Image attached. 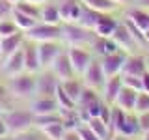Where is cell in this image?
<instances>
[{
    "label": "cell",
    "instance_id": "1",
    "mask_svg": "<svg viewBox=\"0 0 149 140\" xmlns=\"http://www.w3.org/2000/svg\"><path fill=\"white\" fill-rule=\"evenodd\" d=\"M36 75L37 73H28L22 71L11 78H6V86L9 92V97L13 99H22L30 101L36 97Z\"/></svg>",
    "mask_w": 149,
    "mask_h": 140
},
{
    "label": "cell",
    "instance_id": "2",
    "mask_svg": "<svg viewBox=\"0 0 149 140\" xmlns=\"http://www.w3.org/2000/svg\"><path fill=\"white\" fill-rule=\"evenodd\" d=\"M95 32L80 26L78 22H63L62 24V43L65 47H88L91 49V43L95 39Z\"/></svg>",
    "mask_w": 149,
    "mask_h": 140
},
{
    "label": "cell",
    "instance_id": "3",
    "mask_svg": "<svg viewBox=\"0 0 149 140\" xmlns=\"http://www.w3.org/2000/svg\"><path fill=\"white\" fill-rule=\"evenodd\" d=\"M0 116L4 118L9 129V136L34 129V114L30 112V108H9Z\"/></svg>",
    "mask_w": 149,
    "mask_h": 140
},
{
    "label": "cell",
    "instance_id": "4",
    "mask_svg": "<svg viewBox=\"0 0 149 140\" xmlns=\"http://www.w3.org/2000/svg\"><path fill=\"white\" fill-rule=\"evenodd\" d=\"M24 39L34 43H45V41H62V24H47L37 22L24 32Z\"/></svg>",
    "mask_w": 149,
    "mask_h": 140
},
{
    "label": "cell",
    "instance_id": "5",
    "mask_svg": "<svg viewBox=\"0 0 149 140\" xmlns=\"http://www.w3.org/2000/svg\"><path fill=\"white\" fill-rule=\"evenodd\" d=\"M82 82L86 86L93 88V90L101 92L102 86H104V80H106V75L102 71V65H101V58L99 56H93V60L90 62V65L86 67V71L80 75Z\"/></svg>",
    "mask_w": 149,
    "mask_h": 140
},
{
    "label": "cell",
    "instance_id": "6",
    "mask_svg": "<svg viewBox=\"0 0 149 140\" xmlns=\"http://www.w3.org/2000/svg\"><path fill=\"white\" fill-rule=\"evenodd\" d=\"M58 86H60V78L50 69H41L36 75V95L54 97Z\"/></svg>",
    "mask_w": 149,
    "mask_h": 140
},
{
    "label": "cell",
    "instance_id": "7",
    "mask_svg": "<svg viewBox=\"0 0 149 140\" xmlns=\"http://www.w3.org/2000/svg\"><path fill=\"white\" fill-rule=\"evenodd\" d=\"M67 54H69V60H71V65L77 77H80L86 71V67L90 65V62L95 56L91 52V49H88V47H67Z\"/></svg>",
    "mask_w": 149,
    "mask_h": 140
},
{
    "label": "cell",
    "instance_id": "8",
    "mask_svg": "<svg viewBox=\"0 0 149 140\" xmlns=\"http://www.w3.org/2000/svg\"><path fill=\"white\" fill-rule=\"evenodd\" d=\"M22 71H24V52H22V47L17 52H13L11 56L0 60V77L2 78H11Z\"/></svg>",
    "mask_w": 149,
    "mask_h": 140
},
{
    "label": "cell",
    "instance_id": "9",
    "mask_svg": "<svg viewBox=\"0 0 149 140\" xmlns=\"http://www.w3.org/2000/svg\"><path fill=\"white\" fill-rule=\"evenodd\" d=\"M49 69L60 78V82H62V80H67V78L77 77V75H74L73 65H71V60H69L67 47H65V45H63V49L58 52V56L54 58V62H52V65H50Z\"/></svg>",
    "mask_w": 149,
    "mask_h": 140
},
{
    "label": "cell",
    "instance_id": "10",
    "mask_svg": "<svg viewBox=\"0 0 149 140\" xmlns=\"http://www.w3.org/2000/svg\"><path fill=\"white\" fill-rule=\"evenodd\" d=\"M112 39H114V41H116V45H118L119 49L123 50V52H127V54L134 52V49L138 47L136 39H134V36H132V34H130V30H129V26L125 24V21L118 24L116 32L112 34Z\"/></svg>",
    "mask_w": 149,
    "mask_h": 140
},
{
    "label": "cell",
    "instance_id": "11",
    "mask_svg": "<svg viewBox=\"0 0 149 140\" xmlns=\"http://www.w3.org/2000/svg\"><path fill=\"white\" fill-rule=\"evenodd\" d=\"M62 49H63L62 41H45V43H37V52H39L41 69H49Z\"/></svg>",
    "mask_w": 149,
    "mask_h": 140
},
{
    "label": "cell",
    "instance_id": "12",
    "mask_svg": "<svg viewBox=\"0 0 149 140\" xmlns=\"http://www.w3.org/2000/svg\"><path fill=\"white\" fill-rule=\"evenodd\" d=\"M125 58H127V52H123V50L112 52L108 56H102V58H101V65H102V71H104L106 78L116 77V75H121Z\"/></svg>",
    "mask_w": 149,
    "mask_h": 140
},
{
    "label": "cell",
    "instance_id": "13",
    "mask_svg": "<svg viewBox=\"0 0 149 140\" xmlns=\"http://www.w3.org/2000/svg\"><path fill=\"white\" fill-rule=\"evenodd\" d=\"M30 112L34 116H43V114H54L60 112V106L56 103V97H45V95H36L30 99Z\"/></svg>",
    "mask_w": 149,
    "mask_h": 140
},
{
    "label": "cell",
    "instance_id": "14",
    "mask_svg": "<svg viewBox=\"0 0 149 140\" xmlns=\"http://www.w3.org/2000/svg\"><path fill=\"white\" fill-rule=\"evenodd\" d=\"M62 17V24L63 22H77L82 11V2L80 0H58L56 2Z\"/></svg>",
    "mask_w": 149,
    "mask_h": 140
},
{
    "label": "cell",
    "instance_id": "15",
    "mask_svg": "<svg viewBox=\"0 0 149 140\" xmlns=\"http://www.w3.org/2000/svg\"><path fill=\"white\" fill-rule=\"evenodd\" d=\"M22 52H24V71L39 73L41 71V62H39V52H37V43L24 39V43H22Z\"/></svg>",
    "mask_w": 149,
    "mask_h": 140
},
{
    "label": "cell",
    "instance_id": "16",
    "mask_svg": "<svg viewBox=\"0 0 149 140\" xmlns=\"http://www.w3.org/2000/svg\"><path fill=\"white\" fill-rule=\"evenodd\" d=\"M146 71H147L146 56L134 54V52L127 54L125 64H123V69H121V75H134V77H142Z\"/></svg>",
    "mask_w": 149,
    "mask_h": 140
},
{
    "label": "cell",
    "instance_id": "17",
    "mask_svg": "<svg viewBox=\"0 0 149 140\" xmlns=\"http://www.w3.org/2000/svg\"><path fill=\"white\" fill-rule=\"evenodd\" d=\"M123 88V80H121V75H116V77H110L104 80V86L101 90V99L106 103V105H114L118 93Z\"/></svg>",
    "mask_w": 149,
    "mask_h": 140
},
{
    "label": "cell",
    "instance_id": "18",
    "mask_svg": "<svg viewBox=\"0 0 149 140\" xmlns=\"http://www.w3.org/2000/svg\"><path fill=\"white\" fill-rule=\"evenodd\" d=\"M118 24H119V21L112 15V13H102L99 22L93 28V32H95L97 37H112V34L116 32Z\"/></svg>",
    "mask_w": 149,
    "mask_h": 140
},
{
    "label": "cell",
    "instance_id": "19",
    "mask_svg": "<svg viewBox=\"0 0 149 140\" xmlns=\"http://www.w3.org/2000/svg\"><path fill=\"white\" fill-rule=\"evenodd\" d=\"M22 43H24V32H22V30H19L17 34H13V36L2 37V50H0V60H4V58H8V56H11L13 52H17V50L22 47Z\"/></svg>",
    "mask_w": 149,
    "mask_h": 140
},
{
    "label": "cell",
    "instance_id": "20",
    "mask_svg": "<svg viewBox=\"0 0 149 140\" xmlns=\"http://www.w3.org/2000/svg\"><path fill=\"white\" fill-rule=\"evenodd\" d=\"M140 134V125H138V114L136 112H127L125 120L121 123V127L118 131L116 136H123V138H134Z\"/></svg>",
    "mask_w": 149,
    "mask_h": 140
},
{
    "label": "cell",
    "instance_id": "21",
    "mask_svg": "<svg viewBox=\"0 0 149 140\" xmlns=\"http://www.w3.org/2000/svg\"><path fill=\"white\" fill-rule=\"evenodd\" d=\"M118 50H121V49L116 45V41L112 37H95L91 43V52L95 56H99V58L108 56L112 52H118Z\"/></svg>",
    "mask_w": 149,
    "mask_h": 140
},
{
    "label": "cell",
    "instance_id": "22",
    "mask_svg": "<svg viewBox=\"0 0 149 140\" xmlns=\"http://www.w3.org/2000/svg\"><path fill=\"white\" fill-rule=\"evenodd\" d=\"M136 95L138 92L130 90V88L123 86L121 88V92L118 93V97H116L114 105L118 106V108L125 110V112H134V105H136Z\"/></svg>",
    "mask_w": 149,
    "mask_h": 140
},
{
    "label": "cell",
    "instance_id": "23",
    "mask_svg": "<svg viewBox=\"0 0 149 140\" xmlns=\"http://www.w3.org/2000/svg\"><path fill=\"white\" fill-rule=\"evenodd\" d=\"M39 21L47 22V24H62V17H60L58 6L56 2H45L41 4V11H39Z\"/></svg>",
    "mask_w": 149,
    "mask_h": 140
},
{
    "label": "cell",
    "instance_id": "24",
    "mask_svg": "<svg viewBox=\"0 0 149 140\" xmlns=\"http://www.w3.org/2000/svg\"><path fill=\"white\" fill-rule=\"evenodd\" d=\"M127 21H130L136 28H140L142 32H146L149 28V11H146V9L142 8H132L127 11Z\"/></svg>",
    "mask_w": 149,
    "mask_h": 140
},
{
    "label": "cell",
    "instance_id": "25",
    "mask_svg": "<svg viewBox=\"0 0 149 140\" xmlns=\"http://www.w3.org/2000/svg\"><path fill=\"white\" fill-rule=\"evenodd\" d=\"M60 86L63 88V92L67 93L74 103L78 101V97H80V93L84 90V82H82L80 77H73V78H67V80H62Z\"/></svg>",
    "mask_w": 149,
    "mask_h": 140
},
{
    "label": "cell",
    "instance_id": "26",
    "mask_svg": "<svg viewBox=\"0 0 149 140\" xmlns=\"http://www.w3.org/2000/svg\"><path fill=\"white\" fill-rule=\"evenodd\" d=\"M101 15H102V13H99V11H95V9H91V8H88V6H84V4H82V11H80V17H78L77 22L80 26L88 28V30H93L95 24L99 22Z\"/></svg>",
    "mask_w": 149,
    "mask_h": 140
},
{
    "label": "cell",
    "instance_id": "27",
    "mask_svg": "<svg viewBox=\"0 0 149 140\" xmlns=\"http://www.w3.org/2000/svg\"><path fill=\"white\" fill-rule=\"evenodd\" d=\"M84 123H88V127H90L101 140H112V138H114V134L110 133L108 125H106L101 118H88Z\"/></svg>",
    "mask_w": 149,
    "mask_h": 140
},
{
    "label": "cell",
    "instance_id": "28",
    "mask_svg": "<svg viewBox=\"0 0 149 140\" xmlns=\"http://www.w3.org/2000/svg\"><path fill=\"white\" fill-rule=\"evenodd\" d=\"M99 99H101V92H97V90H93V88H90V86L84 84V90H82L80 97H78V101H77V110L88 108L91 103H95Z\"/></svg>",
    "mask_w": 149,
    "mask_h": 140
},
{
    "label": "cell",
    "instance_id": "29",
    "mask_svg": "<svg viewBox=\"0 0 149 140\" xmlns=\"http://www.w3.org/2000/svg\"><path fill=\"white\" fill-rule=\"evenodd\" d=\"M84 6L95 9L99 13H114L119 6L114 2V0H80Z\"/></svg>",
    "mask_w": 149,
    "mask_h": 140
},
{
    "label": "cell",
    "instance_id": "30",
    "mask_svg": "<svg viewBox=\"0 0 149 140\" xmlns=\"http://www.w3.org/2000/svg\"><path fill=\"white\" fill-rule=\"evenodd\" d=\"M11 21L17 24V28L19 30H22V32H26V30H30L34 24H37V19H34V17H30V15H24L22 11H19V9H15L13 8V13H11Z\"/></svg>",
    "mask_w": 149,
    "mask_h": 140
},
{
    "label": "cell",
    "instance_id": "31",
    "mask_svg": "<svg viewBox=\"0 0 149 140\" xmlns=\"http://www.w3.org/2000/svg\"><path fill=\"white\" fill-rule=\"evenodd\" d=\"M54 97H56V103H58L60 110H74V108H77V103H74L71 97H69L67 93L63 92L62 86H58V90H56Z\"/></svg>",
    "mask_w": 149,
    "mask_h": 140
},
{
    "label": "cell",
    "instance_id": "32",
    "mask_svg": "<svg viewBox=\"0 0 149 140\" xmlns=\"http://www.w3.org/2000/svg\"><path fill=\"white\" fill-rule=\"evenodd\" d=\"M41 133L45 134L49 140H62L63 138V133H65V127L62 121H58V123H52V125H47V127L39 129Z\"/></svg>",
    "mask_w": 149,
    "mask_h": 140
},
{
    "label": "cell",
    "instance_id": "33",
    "mask_svg": "<svg viewBox=\"0 0 149 140\" xmlns=\"http://www.w3.org/2000/svg\"><path fill=\"white\" fill-rule=\"evenodd\" d=\"M62 121V114L54 112V114H43V116H34V127L36 129H43L47 125H52Z\"/></svg>",
    "mask_w": 149,
    "mask_h": 140
},
{
    "label": "cell",
    "instance_id": "34",
    "mask_svg": "<svg viewBox=\"0 0 149 140\" xmlns=\"http://www.w3.org/2000/svg\"><path fill=\"white\" fill-rule=\"evenodd\" d=\"M6 140H49V138H47L39 129L34 127V129H30V131H24V133L11 134V136H8Z\"/></svg>",
    "mask_w": 149,
    "mask_h": 140
},
{
    "label": "cell",
    "instance_id": "35",
    "mask_svg": "<svg viewBox=\"0 0 149 140\" xmlns=\"http://www.w3.org/2000/svg\"><path fill=\"white\" fill-rule=\"evenodd\" d=\"M15 9L19 11H22L24 15H30L39 21V11H41V6H36V4H30V2H24V0H21V2L15 4Z\"/></svg>",
    "mask_w": 149,
    "mask_h": 140
},
{
    "label": "cell",
    "instance_id": "36",
    "mask_svg": "<svg viewBox=\"0 0 149 140\" xmlns=\"http://www.w3.org/2000/svg\"><path fill=\"white\" fill-rule=\"evenodd\" d=\"M134 112H136V114L149 112V93H147V92H138V95H136V105H134Z\"/></svg>",
    "mask_w": 149,
    "mask_h": 140
},
{
    "label": "cell",
    "instance_id": "37",
    "mask_svg": "<svg viewBox=\"0 0 149 140\" xmlns=\"http://www.w3.org/2000/svg\"><path fill=\"white\" fill-rule=\"evenodd\" d=\"M123 86L130 88L134 92H142V77H134V75H121Z\"/></svg>",
    "mask_w": 149,
    "mask_h": 140
},
{
    "label": "cell",
    "instance_id": "38",
    "mask_svg": "<svg viewBox=\"0 0 149 140\" xmlns=\"http://www.w3.org/2000/svg\"><path fill=\"white\" fill-rule=\"evenodd\" d=\"M19 28L17 24L11 21V19H4V21H0V37H6V36H13L17 34Z\"/></svg>",
    "mask_w": 149,
    "mask_h": 140
},
{
    "label": "cell",
    "instance_id": "39",
    "mask_svg": "<svg viewBox=\"0 0 149 140\" xmlns=\"http://www.w3.org/2000/svg\"><path fill=\"white\" fill-rule=\"evenodd\" d=\"M77 131H78V136H80V140H101L90 127H88V123H84V121L77 127Z\"/></svg>",
    "mask_w": 149,
    "mask_h": 140
},
{
    "label": "cell",
    "instance_id": "40",
    "mask_svg": "<svg viewBox=\"0 0 149 140\" xmlns=\"http://www.w3.org/2000/svg\"><path fill=\"white\" fill-rule=\"evenodd\" d=\"M13 4L8 2V0H0V21L4 19H11V13H13Z\"/></svg>",
    "mask_w": 149,
    "mask_h": 140
},
{
    "label": "cell",
    "instance_id": "41",
    "mask_svg": "<svg viewBox=\"0 0 149 140\" xmlns=\"http://www.w3.org/2000/svg\"><path fill=\"white\" fill-rule=\"evenodd\" d=\"M138 125H140V133H147L149 131V112H142L138 114Z\"/></svg>",
    "mask_w": 149,
    "mask_h": 140
},
{
    "label": "cell",
    "instance_id": "42",
    "mask_svg": "<svg viewBox=\"0 0 149 140\" xmlns=\"http://www.w3.org/2000/svg\"><path fill=\"white\" fill-rule=\"evenodd\" d=\"M9 136V129L6 125V121H4V118L0 116V140H6Z\"/></svg>",
    "mask_w": 149,
    "mask_h": 140
},
{
    "label": "cell",
    "instance_id": "43",
    "mask_svg": "<svg viewBox=\"0 0 149 140\" xmlns=\"http://www.w3.org/2000/svg\"><path fill=\"white\" fill-rule=\"evenodd\" d=\"M62 140H80V136H78V131L77 129H67L63 133V138Z\"/></svg>",
    "mask_w": 149,
    "mask_h": 140
},
{
    "label": "cell",
    "instance_id": "44",
    "mask_svg": "<svg viewBox=\"0 0 149 140\" xmlns=\"http://www.w3.org/2000/svg\"><path fill=\"white\" fill-rule=\"evenodd\" d=\"M8 97H9V92H8V86H6V84H2V82H0V106H2V103H4V101H6V99H8Z\"/></svg>",
    "mask_w": 149,
    "mask_h": 140
},
{
    "label": "cell",
    "instance_id": "45",
    "mask_svg": "<svg viewBox=\"0 0 149 140\" xmlns=\"http://www.w3.org/2000/svg\"><path fill=\"white\" fill-rule=\"evenodd\" d=\"M142 92L149 93V71H146L142 75Z\"/></svg>",
    "mask_w": 149,
    "mask_h": 140
},
{
    "label": "cell",
    "instance_id": "46",
    "mask_svg": "<svg viewBox=\"0 0 149 140\" xmlns=\"http://www.w3.org/2000/svg\"><path fill=\"white\" fill-rule=\"evenodd\" d=\"M136 6L146 9V11H149V0H136Z\"/></svg>",
    "mask_w": 149,
    "mask_h": 140
},
{
    "label": "cell",
    "instance_id": "47",
    "mask_svg": "<svg viewBox=\"0 0 149 140\" xmlns=\"http://www.w3.org/2000/svg\"><path fill=\"white\" fill-rule=\"evenodd\" d=\"M24 2H30V4H36V6H41V4L49 2V0H24Z\"/></svg>",
    "mask_w": 149,
    "mask_h": 140
},
{
    "label": "cell",
    "instance_id": "48",
    "mask_svg": "<svg viewBox=\"0 0 149 140\" xmlns=\"http://www.w3.org/2000/svg\"><path fill=\"white\" fill-rule=\"evenodd\" d=\"M143 39H146V43H147V47H149V28L143 32Z\"/></svg>",
    "mask_w": 149,
    "mask_h": 140
},
{
    "label": "cell",
    "instance_id": "49",
    "mask_svg": "<svg viewBox=\"0 0 149 140\" xmlns=\"http://www.w3.org/2000/svg\"><path fill=\"white\" fill-rule=\"evenodd\" d=\"M118 6H125V4H129V0H114Z\"/></svg>",
    "mask_w": 149,
    "mask_h": 140
},
{
    "label": "cell",
    "instance_id": "50",
    "mask_svg": "<svg viewBox=\"0 0 149 140\" xmlns=\"http://www.w3.org/2000/svg\"><path fill=\"white\" fill-rule=\"evenodd\" d=\"M146 64H147V71H149V54L146 56Z\"/></svg>",
    "mask_w": 149,
    "mask_h": 140
},
{
    "label": "cell",
    "instance_id": "51",
    "mask_svg": "<svg viewBox=\"0 0 149 140\" xmlns=\"http://www.w3.org/2000/svg\"><path fill=\"white\" fill-rule=\"evenodd\" d=\"M112 140H127V138H123V136H114Z\"/></svg>",
    "mask_w": 149,
    "mask_h": 140
},
{
    "label": "cell",
    "instance_id": "52",
    "mask_svg": "<svg viewBox=\"0 0 149 140\" xmlns=\"http://www.w3.org/2000/svg\"><path fill=\"white\" fill-rule=\"evenodd\" d=\"M8 2H11L13 6H15V4H17V2H21V0H8Z\"/></svg>",
    "mask_w": 149,
    "mask_h": 140
},
{
    "label": "cell",
    "instance_id": "53",
    "mask_svg": "<svg viewBox=\"0 0 149 140\" xmlns=\"http://www.w3.org/2000/svg\"><path fill=\"white\" fill-rule=\"evenodd\" d=\"M0 50H2V37H0Z\"/></svg>",
    "mask_w": 149,
    "mask_h": 140
},
{
    "label": "cell",
    "instance_id": "54",
    "mask_svg": "<svg viewBox=\"0 0 149 140\" xmlns=\"http://www.w3.org/2000/svg\"><path fill=\"white\" fill-rule=\"evenodd\" d=\"M127 140H130V138H127Z\"/></svg>",
    "mask_w": 149,
    "mask_h": 140
}]
</instances>
